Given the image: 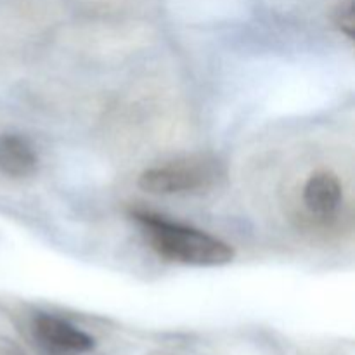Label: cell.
<instances>
[{"mask_svg":"<svg viewBox=\"0 0 355 355\" xmlns=\"http://www.w3.org/2000/svg\"><path fill=\"white\" fill-rule=\"evenodd\" d=\"M132 217L144 229L151 248L170 262L196 267H218L232 262L234 250L222 239L158 214L132 210Z\"/></svg>","mask_w":355,"mask_h":355,"instance_id":"cell-1","label":"cell"},{"mask_svg":"<svg viewBox=\"0 0 355 355\" xmlns=\"http://www.w3.org/2000/svg\"><path fill=\"white\" fill-rule=\"evenodd\" d=\"M220 175L218 163L207 156H191L153 166L139 175V187L151 194H180L207 189Z\"/></svg>","mask_w":355,"mask_h":355,"instance_id":"cell-2","label":"cell"},{"mask_svg":"<svg viewBox=\"0 0 355 355\" xmlns=\"http://www.w3.org/2000/svg\"><path fill=\"white\" fill-rule=\"evenodd\" d=\"M35 342L52 355H83L92 352L96 342L89 333L66 319L52 314H37L31 319Z\"/></svg>","mask_w":355,"mask_h":355,"instance_id":"cell-3","label":"cell"},{"mask_svg":"<svg viewBox=\"0 0 355 355\" xmlns=\"http://www.w3.org/2000/svg\"><path fill=\"white\" fill-rule=\"evenodd\" d=\"M342 184L335 173L328 170L314 172L304 186V205L314 217L326 218L338 210L342 203Z\"/></svg>","mask_w":355,"mask_h":355,"instance_id":"cell-4","label":"cell"},{"mask_svg":"<svg viewBox=\"0 0 355 355\" xmlns=\"http://www.w3.org/2000/svg\"><path fill=\"white\" fill-rule=\"evenodd\" d=\"M33 146L17 134L0 135V172L12 179H23L37 170Z\"/></svg>","mask_w":355,"mask_h":355,"instance_id":"cell-5","label":"cell"},{"mask_svg":"<svg viewBox=\"0 0 355 355\" xmlns=\"http://www.w3.org/2000/svg\"><path fill=\"white\" fill-rule=\"evenodd\" d=\"M333 23L335 26L352 40L355 35V6L354 0H340L333 9Z\"/></svg>","mask_w":355,"mask_h":355,"instance_id":"cell-6","label":"cell"},{"mask_svg":"<svg viewBox=\"0 0 355 355\" xmlns=\"http://www.w3.org/2000/svg\"><path fill=\"white\" fill-rule=\"evenodd\" d=\"M0 355H26L17 345L7 340H0Z\"/></svg>","mask_w":355,"mask_h":355,"instance_id":"cell-7","label":"cell"}]
</instances>
